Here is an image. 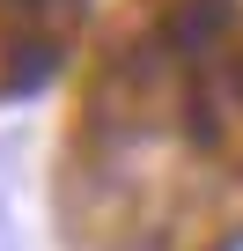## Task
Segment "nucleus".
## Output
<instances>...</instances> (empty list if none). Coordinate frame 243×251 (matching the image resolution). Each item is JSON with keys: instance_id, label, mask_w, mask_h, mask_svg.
Returning a JSON list of instances; mask_svg holds the SVG:
<instances>
[]
</instances>
